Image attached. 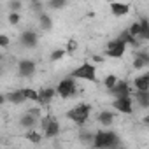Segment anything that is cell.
<instances>
[{"label":"cell","mask_w":149,"mask_h":149,"mask_svg":"<svg viewBox=\"0 0 149 149\" xmlns=\"http://www.w3.org/2000/svg\"><path fill=\"white\" fill-rule=\"evenodd\" d=\"M93 147L95 149H125L121 147V139L118 137V133L105 132V130H100L95 133Z\"/></svg>","instance_id":"cell-1"},{"label":"cell","mask_w":149,"mask_h":149,"mask_svg":"<svg viewBox=\"0 0 149 149\" xmlns=\"http://www.w3.org/2000/svg\"><path fill=\"white\" fill-rule=\"evenodd\" d=\"M23 93H25L26 100H30V102H39V91H35V90H32V88H25Z\"/></svg>","instance_id":"cell-21"},{"label":"cell","mask_w":149,"mask_h":149,"mask_svg":"<svg viewBox=\"0 0 149 149\" xmlns=\"http://www.w3.org/2000/svg\"><path fill=\"white\" fill-rule=\"evenodd\" d=\"M119 39H121V40H123L125 44H132V46H137V44H139V40H137L135 37H132L128 30H125V32H123V33L119 35Z\"/></svg>","instance_id":"cell-20"},{"label":"cell","mask_w":149,"mask_h":149,"mask_svg":"<svg viewBox=\"0 0 149 149\" xmlns=\"http://www.w3.org/2000/svg\"><path fill=\"white\" fill-rule=\"evenodd\" d=\"M104 84H105V88H107V90L111 91V90H112V88H114V86L118 84V77H116V76H112V74H111V76H107V77H105Z\"/></svg>","instance_id":"cell-23"},{"label":"cell","mask_w":149,"mask_h":149,"mask_svg":"<svg viewBox=\"0 0 149 149\" xmlns=\"http://www.w3.org/2000/svg\"><path fill=\"white\" fill-rule=\"evenodd\" d=\"M133 84H135L137 91H149V72L142 74V76H139V77H135Z\"/></svg>","instance_id":"cell-11"},{"label":"cell","mask_w":149,"mask_h":149,"mask_svg":"<svg viewBox=\"0 0 149 149\" xmlns=\"http://www.w3.org/2000/svg\"><path fill=\"white\" fill-rule=\"evenodd\" d=\"M28 112H30L32 116H35L37 119H42V109H39V107H33V109H28Z\"/></svg>","instance_id":"cell-27"},{"label":"cell","mask_w":149,"mask_h":149,"mask_svg":"<svg viewBox=\"0 0 149 149\" xmlns=\"http://www.w3.org/2000/svg\"><path fill=\"white\" fill-rule=\"evenodd\" d=\"M126 51V44L121 40V39H116V40H111L107 44V56L111 58H121Z\"/></svg>","instance_id":"cell-5"},{"label":"cell","mask_w":149,"mask_h":149,"mask_svg":"<svg viewBox=\"0 0 149 149\" xmlns=\"http://www.w3.org/2000/svg\"><path fill=\"white\" fill-rule=\"evenodd\" d=\"M135 97L140 107H149V91H137Z\"/></svg>","instance_id":"cell-19"},{"label":"cell","mask_w":149,"mask_h":149,"mask_svg":"<svg viewBox=\"0 0 149 149\" xmlns=\"http://www.w3.org/2000/svg\"><path fill=\"white\" fill-rule=\"evenodd\" d=\"M112 107L119 112H125V114H132L133 112V105H132V98H116L112 102Z\"/></svg>","instance_id":"cell-8"},{"label":"cell","mask_w":149,"mask_h":149,"mask_svg":"<svg viewBox=\"0 0 149 149\" xmlns=\"http://www.w3.org/2000/svg\"><path fill=\"white\" fill-rule=\"evenodd\" d=\"M18 72H19L21 77H30V76H33V72H35V61H33V60H28V58L21 60V61L18 63Z\"/></svg>","instance_id":"cell-6"},{"label":"cell","mask_w":149,"mask_h":149,"mask_svg":"<svg viewBox=\"0 0 149 149\" xmlns=\"http://www.w3.org/2000/svg\"><path fill=\"white\" fill-rule=\"evenodd\" d=\"M93 60H95V61H104V58H102V56H98V54H97V56H93Z\"/></svg>","instance_id":"cell-32"},{"label":"cell","mask_w":149,"mask_h":149,"mask_svg":"<svg viewBox=\"0 0 149 149\" xmlns=\"http://www.w3.org/2000/svg\"><path fill=\"white\" fill-rule=\"evenodd\" d=\"M112 121H114V112H111V111H102V112L98 114V123H100V125L109 126V125H112Z\"/></svg>","instance_id":"cell-17"},{"label":"cell","mask_w":149,"mask_h":149,"mask_svg":"<svg viewBox=\"0 0 149 149\" xmlns=\"http://www.w3.org/2000/svg\"><path fill=\"white\" fill-rule=\"evenodd\" d=\"M77 49V40H74V39H70L68 42H67V53H74Z\"/></svg>","instance_id":"cell-26"},{"label":"cell","mask_w":149,"mask_h":149,"mask_svg":"<svg viewBox=\"0 0 149 149\" xmlns=\"http://www.w3.org/2000/svg\"><path fill=\"white\" fill-rule=\"evenodd\" d=\"M49 7L51 9H61V7H65V2H61V0L60 2H54L53 0V2H49Z\"/></svg>","instance_id":"cell-30"},{"label":"cell","mask_w":149,"mask_h":149,"mask_svg":"<svg viewBox=\"0 0 149 149\" xmlns=\"http://www.w3.org/2000/svg\"><path fill=\"white\" fill-rule=\"evenodd\" d=\"M111 11H112V14L114 16H125V14H128L130 13V6L128 4H119V2H114V4H111Z\"/></svg>","instance_id":"cell-12"},{"label":"cell","mask_w":149,"mask_h":149,"mask_svg":"<svg viewBox=\"0 0 149 149\" xmlns=\"http://www.w3.org/2000/svg\"><path fill=\"white\" fill-rule=\"evenodd\" d=\"M39 21H40V28H42V30L49 32V30L53 28V21H51V18H49L47 14H44V13H42V14L39 16Z\"/></svg>","instance_id":"cell-18"},{"label":"cell","mask_w":149,"mask_h":149,"mask_svg":"<svg viewBox=\"0 0 149 149\" xmlns=\"http://www.w3.org/2000/svg\"><path fill=\"white\" fill-rule=\"evenodd\" d=\"M37 123V118L35 116H32L28 111L21 116V119H19V125L21 126H25V128H30V130H33V125Z\"/></svg>","instance_id":"cell-15"},{"label":"cell","mask_w":149,"mask_h":149,"mask_svg":"<svg viewBox=\"0 0 149 149\" xmlns=\"http://www.w3.org/2000/svg\"><path fill=\"white\" fill-rule=\"evenodd\" d=\"M70 77H72V79H83V81L97 83V68H95L91 63H83V65H79L76 70H72Z\"/></svg>","instance_id":"cell-2"},{"label":"cell","mask_w":149,"mask_h":149,"mask_svg":"<svg viewBox=\"0 0 149 149\" xmlns=\"http://www.w3.org/2000/svg\"><path fill=\"white\" fill-rule=\"evenodd\" d=\"M90 112H91L90 104H79V105H76L74 109H70L67 112V118L72 119L74 123H77V125H84L90 118Z\"/></svg>","instance_id":"cell-3"},{"label":"cell","mask_w":149,"mask_h":149,"mask_svg":"<svg viewBox=\"0 0 149 149\" xmlns=\"http://www.w3.org/2000/svg\"><path fill=\"white\" fill-rule=\"evenodd\" d=\"M19 42H21L23 47H30L32 49V47L37 46V33L33 30H25L21 33V37H19Z\"/></svg>","instance_id":"cell-9"},{"label":"cell","mask_w":149,"mask_h":149,"mask_svg":"<svg viewBox=\"0 0 149 149\" xmlns=\"http://www.w3.org/2000/svg\"><path fill=\"white\" fill-rule=\"evenodd\" d=\"M54 95H58V93H56V90H53V88H44V90H40V91H39V104H40V105L49 104V102L54 98Z\"/></svg>","instance_id":"cell-10"},{"label":"cell","mask_w":149,"mask_h":149,"mask_svg":"<svg viewBox=\"0 0 149 149\" xmlns=\"http://www.w3.org/2000/svg\"><path fill=\"white\" fill-rule=\"evenodd\" d=\"M21 2H9V9H11V13H18L19 9H21Z\"/></svg>","instance_id":"cell-28"},{"label":"cell","mask_w":149,"mask_h":149,"mask_svg":"<svg viewBox=\"0 0 149 149\" xmlns=\"http://www.w3.org/2000/svg\"><path fill=\"white\" fill-rule=\"evenodd\" d=\"M9 42H11V39H9L6 33L0 35V46H2V47H7V46H9Z\"/></svg>","instance_id":"cell-29"},{"label":"cell","mask_w":149,"mask_h":149,"mask_svg":"<svg viewBox=\"0 0 149 149\" xmlns=\"http://www.w3.org/2000/svg\"><path fill=\"white\" fill-rule=\"evenodd\" d=\"M26 139H28L30 142H33V144H39V142L42 140V135H40L39 132H35V130H28V133H26Z\"/></svg>","instance_id":"cell-22"},{"label":"cell","mask_w":149,"mask_h":149,"mask_svg":"<svg viewBox=\"0 0 149 149\" xmlns=\"http://www.w3.org/2000/svg\"><path fill=\"white\" fill-rule=\"evenodd\" d=\"M7 19H9L11 25H18L19 19H21V16H19V13H11V14L7 16Z\"/></svg>","instance_id":"cell-25"},{"label":"cell","mask_w":149,"mask_h":149,"mask_svg":"<svg viewBox=\"0 0 149 149\" xmlns=\"http://www.w3.org/2000/svg\"><path fill=\"white\" fill-rule=\"evenodd\" d=\"M65 54H67V49H54V51L51 53V60H53V61H58V60H61Z\"/></svg>","instance_id":"cell-24"},{"label":"cell","mask_w":149,"mask_h":149,"mask_svg":"<svg viewBox=\"0 0 149 149\" xmlns=\"http://www.w3.org/2000/svg\"><path fill=\"white\" fill-rule=\"evenodd\" d=\"M58 132H60V123H58L56 119H51V123H49L47 128L44 130V135H46L47 139H51V137H56Z\"/></svg>","instance_id":"cell-16"},{"label":"cell","mask_w":149,"mask_h":149,"mask_svg":"<svg viewBox=\"0 0 149 149\" xmlns=\"http://www.w3.org/2000/svg\"><path fill=\"white\" fill-rule=\"evenodd\" d=\"M114 98H128L130 97V88L126 81H118V84L109 91Z\"/></svg>","instance_id":"cell-7"},{"label":"cell","mask_w":149,"mask_h":149,"mask_svg":"<svg viewBox=\"0 0 149 149\" xmlns=\"http://www.w3.org/2000/svg\"><path fill=\"white\" fill-rule=\"evenodd\" d=\"M142 123H146V125H149V114H147V116H144V118H142Z\"/></svg>","instance_id":"cell-31"},{"label":"cell","mask_w":149,"mask_h":149,"mask_svg":"<svg viewBox=\"0 0 149 149\" xmlns=\"http://www.w3.org/2000/svg\"><path fill=\"white\" fill-rule=\"evenodd\" d=\"M149 65V54L147 53H139L137 56H135V60H133V67L137 68V70H140V68H144V67H147Z\"/></svg>","instance_id":"cell-14"},{"label":"cell","mask_w":149,"mask_h":149,"mask_svg":"<svg viewBox=\"0 0 149 149\" xmlns=\"http://www.w3.org/2000/svg\"><path fill=\"white\" fill-rule=\"evenodd\" d=\"M6 98L11 102V104H23L25 100H26V97H25V93H23V90H16V91H11L9 95H6Z\"/></svg>","instance_id":"cell-13"},{"label":"cell","mask_w":149,"mask_h":149,"mask_svg":"<svg viewBox=\"0 0 149 149\" xmlns=\"http://www.w3.org/2000/svg\"><path fill=\"white\" fill-rule=\"evenodd\" d=\"M147 39H149V28H147Z\"/></svg>","instance_id":"cell-33"},{"label":"cell","mask_w":149,"mask_h":149,"mask_svg":"<svg viewBox=\"0 0 149 149\" xmlns=\"http://www.w3.org/2000/svg\"><path fill=\"white\" fill-rule=\"evenodd\" d=\"M56 93L61 98H70L74 93H76V83H74V79L72 77H67V79L60 81L58 86H56Z\"/></svg>","instance_id":"cell-4"}]
</instances>
